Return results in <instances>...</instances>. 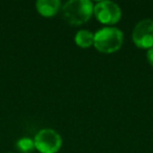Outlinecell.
<instances>
[{"label":"cell","mask_w":153,"mask_h":153,"mask_svg":"<svg viewBox=\"0 0 153 153\" xmlns=\"http://www.w3.org/2000/svg\"><path fill=\"white\" fill-rule=\"evenodd\" d=\"M123 41V32L114 26H104L94 33V45L101 53H111L119 51Z\"/></svg>","instance_id":"6da1fadb"},{"label":"cell","mask_w":153,"mask_h":153,"mask_svg":"<svg viewBox=\"0 0 153 153\" xmlns=\"http://www.w3.org/2000/svg\"><path fill=\"white\" fill-rule=\"evenodd\" d=\"M94 5L90 0H69L62 7V15L69 24L80 25L90 19Z\"/></svg>","instance_id":"7a4b0ae2"},{"label":"cell","mask_w":153,"mask_h":153,"mask_svg":"<svg viewBox=\"0 0 153 153\" xmlns=\"http://www.w3.org/2000/svg\"><path fill=\"white\" fill-rule=\"evenodd\" d=\"M34 142L35 147L40 153H57L62 147L60 133L51 128H44L37 132Z\"/></svg>","instance_id":"3957f363"},{"label":"cell","mask_w":153,"mask_h":153,"mask_svg":"<svg viewBox=\"0 0 153 153\" xmlns=\"http://www.w3.org/2000/svg\"><path fill=\"white\" fill-rule=\"evenodd\" d=\"M94 14L101 23L111 25L120 21L122 17V10L120 5L113 1L102 0L94 5Z\"/></svg>","instance_id":"277c9868"},{"label":"cell","mask_w":153,"mask_h":153,"mask_svg":"<svg viewBox=\"0 0 153 153\" xmlns=\"http://www.w3.org/2000/svg\"><path fill=\"white\" fill-rule=\"evenodd\" d=\"M132 40L137 47L150 48L153 46V19H143L132 30Z\"/></svg>","instance_id":"5b68a950"},{"label":"cell","mask_w":153,"mask_h":153,"mask_svg":"<svg viewBox=\"0 0 153 153\" xmlns=\"http://www.w3.org/2000/svg\"><path fill=\"white\" fill-rule=\"evenodd\" d=\"M37 11L43 17H53L61 7L60 0H38L36 2Z\"/></svg>","instance_id":"8992f818"},{"label":"cell","mask_w":153,"mask_h":153,"mask_svg":"<svg viewBox=\"0 0 153 153\" xmlns=\"http://www.w3.org/2000/svg\"><path fill=\"white\" fill-rule=\"evenodd\" d=\"M94 34L92 32L88 30H80L79 32H76L74 36V42L80 47L86 48V47L94 45Z\"/></svg>","instance_id":"52a82bcc"},{"label":"cell","mask_w":153,"mask_h":153,"mask_svg":"<svg viewBox=\"0 0 153 153\" xmlns=\"http://www.w3.org/2000/svg\"><path fill=\"white\" fill-rule=\"evenodd\" d=\"M16 148L21 153H30L36 149V147H35V142L33 138L23 136L16 142Z\"/></svg>","instance_id":"ba28073f"},{"label":"cell","mask_w":153,"mask_h":153,"mask_svg":"<svg viewBox=\"0 0 153 153\" xmlns=\"http://www.w3.org/2000/svg\"><path fill=\"white\" fill-rule=\"evenodd\" d=\"M147 60L153 66V46L148 48V51H147Z\"/></svg>","instance_id":"9c48e42d"}]
</instances>
